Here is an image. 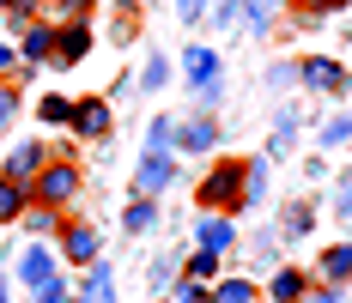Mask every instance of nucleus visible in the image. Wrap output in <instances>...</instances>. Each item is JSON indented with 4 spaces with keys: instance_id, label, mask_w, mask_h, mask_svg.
<instances>
[{
    "instance_id": "obj_3",
    "label": "nucleus",
    "mask_w": 352,
    "mask_h": 303,
    "mask_svg": "<svg viewBox=\"0 0 352 303\" xmlns=\"http://www.w3.org/2000/svg\"><path fill=\"white\" fill-rule=\"evenodd\" d=\"M298 79L310 85V91H322V98H346L352 91V73L334 61V55H304L298 61Z\"/></svg>"
},
{
    "instance_id": "obj_7",
    "label": "nucleus",
    "mask_w": 352,
    "mask_h": 303,
    "mask_svg": "<svg viewBox=\"0 0 352 303\" xmlns=\"http://www.w3.org/2000/svg\"><path fill=\"white\" fill-rule=\"evenodd\" d=\"M19 279H25L31 291H43V285L55 279V243H31V249L19 255Z\"/></svg>"
},
{
    "instance_id": "obj_30",
    "label": "nucleus",
    "mask_w": 352,
    "mask_h": 303,
    "mask_svg": "<svg viewBox=\"0 0 352 303\" xmlns=\"http://www.w3.org/2000/svg\"><path fill=\"white\" fill-rule=\"evenodd\" d=\"M6 73H19V49H12V43H0V79H6Z\"/></svg>"
},
{
    "instance_id": "obj_37",
    "label": "nucleus",
    "mask_w": 352,
    "mask_h": 303,
    "mask_svg": "<svg viewBox=\"0 0 352 303\" xmlns=\"http://www.w3.org/2000/svg\"><path fill=\"white\" fill-rule=\"evenodd\" d=\"M0 12H6V0H0Z\"/></svg>"
},
{
    "instance_id": "obj_6",
    "label": "nucleus",
    "mask_w": 352,
    "mask_h": 303,
    "mask_svg": "<svg viewBox=\"0 0 352 303\" xmlns=\"http://www.w3.org/2000/svg\"><path fill=\"white\" fill-rule=\"evenodd\" d=\"M55 249L67 255L73 267H91L98 261V225H61L55 231Z\"/></svg>"
},
{
    "instance_id": "obj_1",
    "label": "nucleus",
    "mask_w": 352,
    "mask_h": 303,
    "mask_svg": "<svg viewBox=\"0 0 352 303\" xmlns=\"http://www.w3.org/2000/svg\"><path fill=\"white\" fill-rule=\"evenodd\" d=\"M243 158H225V164H212L201 176V188H195V201L207 206V212H231V206H243Z\"/></svg>"
},
{
    "instance_id": "obj_25",
    "label": "nucleus",
    "mask_w": 352,
    "mask_h": 303,
    "mask_svg": "<svg viewBox=\"0 0 352 303\" xmlns=\"http://www.w3.org/2000/svg\"><path fill=\"white\" fill-rule=\"evenodd\" d=\"M346 139H352V115H340V122H328V128H322V146H328V152H340Z\"/></svg>"
},
{
    "instance_id": "obj_13",
    "label": "nucleus",
    "mask_w": 352,
    "mask_h": 303,
    "mask_svg": "<svg viewBox=\"0 0 352 303\" xmlns=\"http://www.w3.org/2000/svg\"><path fill=\"white\" fill-rule=\"evenodd\" d=\"M182 73H188V85H207V79H219V55H212L207 43H188V55H182Z\"/></svg>"
},
{
    "instance_id": "obj_5",
    "label": "nucleus",
    "mask_w": 352,
    "mask_h": 303,
    "mask_svg": "<svg viewBox=\"0 0 352 303\" xmlns=\"http://www.w3.org/2000/svg\"><path fill=\"white\" fill-rule=\"evenodd\" d=\"M109 122H116V115H109L104 98H79L67 128H73V139H109Z\"/></svg>"
},
{
    "instance_id": "obj_2",
    "label": "nucleus",
    "mask_w": 352,
    "mask_h": 303,
    "mask_svg": "<svg viewBox=\"0 0 352 303\" xmlns=\"http://www.w3.org/2000/svg\"><path fill=\"white\" fill-rule=\"evenodd\" d=\"M79 188H85V176H79V164H73V158H49V164L31 176V201L55 206V212H61V206H67Z\"/></svg>"
},
{
    "instance_id": "obj_24",
    "label": "nucleus",
    "mask_w": 352,
    "mask_h": 303,
    "mask_svg": "<svg viewBox=\"0 0 352 303\" xmlns=\"http://www.w3.org/2000/svg\"><path fill=\"white\" fill-rule=\"evenodd\" d=\"M176 146V122L164 115V122H152V139H146V152H170Z\"/></svg>"
},
{
    "instance_id": "obj_32",
    "label": "nucleus",
    "mask_w": 352,
    "mask_h": 303,
    "mask_svg": "<svg viewBox=\"0 0 352 303\" xmlns=\"http://www.w3.org/2000/svg\"><path fill=\"white\" fill-rule=\"evenodd\" d=\"M164 73H170L164 61H146V91H158V85H164Z\"/></svg>"
},
{
    "instance_id": "obj_18",
    "label": "nucleus",
    "mask_w": 352,
    "mask_h": 303,
    "mask_svg": "<svg viewBox=\"0 0 352 303\" xmlns=\"http://www.w3.org/2000/svg\"><path fill=\"white\" fill-rule=\"evenodd\" d=\"M25 206H31V188H25V182H12V176H0V225H12Z\"/></svg>"
},
{
    "instance_id": "obj_16",
    "label": "nucleus",
    "mask_w": 352,
    "mask_h": 303,
    "mask_svg": "<svg viewBox=\"0 0 352 303\" xmlns=\"http://www.w3.org/2000/svg\"><path fill=\"white\" fill-rule=\"evenodd\" d=\"M304 291H310V279H304L298 267H280V273H274V285H267V303H298Z\"/></svg>"
},
{
    "instance_id": "obj_20",
    "label": "nucleus",
    "mask_w": 352,
    "mask_h": 303,
    "mask_svg": "<svg viewBox=\"0 0 352 303\" xmlns=\"http://www.w3.org/2000/svg\"><path fill=\"white\" fill-rule=\"evenodd\" d=\"M36 115H43V128H61V122H73V103L61 91H49V98L36 103Z\"/></svg>"
},
{
    "instance_id": "obj_23",
    "label": "nucleus",
    "mask_w": 352,
    "mask_h": 303,
    "mask_svg": "<svg viewBox=\"0 0 352 303\" xmlns=\"http://www.w3.org/2000/svg\"><path fill=\"white\" fill-rule=\"evenodd\" d=\"M6 19L12 25H36L43 19V0H6Z\"/></svg>"
},
{
    "instance_id": "obj_19",
    "label": "nucleus",
    "mask_w": 352,
    "mask_h": 303,
    "mask_svg": "<svg viewBox=\"0 0 352 303\" xmlns=\"http://www.w3.org/2000/svg\"><path fill=\"white\" fill-rule=\"evenodd\" d=\"M207 291H212V303H261V291L249 279H212Z\"/></svg>"
},
{
    "instance_id": "obj_35",
    "label": "nucleus",
    "mask_w": 352,
    "mask_h": 303,
    "mask_svg": "<svg viewBox=\"0 0 352 303\" xmlns=\"http://www.w3.org/2000/svg\"><path fill=\"white\" fill-rule=\"evenodd\" d=\"M340 212H346V218H352V188H346V194H340Z\"/></svg>"
},
{
    "instance_id": "obj_9",
    "label": "nucleus",
    "mask_w": 352,
    "mask_h": 303,
    "mask_svg": "<svg viewBox=\"0 0 352 303\" xmlns=\"http://www.w3.org/2000/svg\"><path fill=\"white\" fill-rule=\"evenodd\" d=\"M19 61H31V67H43V61H55V25H25V36H19Z\"/></svg>"
},
{
    "instance_id": "obj_28",
    "label": "nucleus",
    "mask_w": 352,
    "mask_h": 303,
    "mask_svg": "<svg viewBox=\"0 0 352 303\" xmlns=\"http://www.w3.org/2000/svg\"><path fill=\"white\" fill-rule=\"evenodd\" d=\"M182 303H212V291L201 285V279H182Z\"/></svg>"
},
{
    "instance_id": "obj_8",
    "label": "nucleus",
    "mask_w": 352,
    "mask_h": 303,
    "mask_svg": "<svg viewBox=\"0 0 352 303\" xmlns=\"http://www.w3.org/2000/svg\"><path fill=\"white\" fill-rule=\"evenodd\" d=\"M43 164H49V139H25V146L6 158V170H0V176H12V182H25V188H31V176H36Z\"/></svg>"
},
{
    "instance_id": "obj_31",
    "label": "nucleus",
    "mask_w": 352,
    "mask_h": 303,
    "mask_svg": "<svg viewBox=\"0 0 352 303\" xmlns=\"http://www.w3.org/2000/svg\"><path fill=\"white\" fill-rule=\"evenodd\" d=\"M55 6H61V12H67V19H85V12H91V6H98V0H55Z\"/></svg>"
},
{
    "instance_id": "obj_14",
    "label": "nucleus",
    "mask_w": 352,
    "mask_h": 303,
    "mask_svg": "<svg viewBox=\"0 0 352 303\" xmlns=\"http://www.w3.org/2000/svg\"><path fill=\"white\" fill-rule=\"evenodd\" d=\"M322 285H346L352 279V243H334V249H322Z\"/></svg>"
},
{
    "instance_id": "obj_27",
    "label": "nucleus",
    "mask_w": 352,
    "mask_h": 303,
    "mask_svg": "<svg viewBox=\"0 0 352 303\" xmlns=\"http://www.w3.org/2000/svg\"><path fill=\"white\" fill-rule=\"evenodd\" d=\"M36 303H73V298H67V285H61V273H55V279L36 291Z\"/></svg>"
},
{
    "instance_id": "obj_34",
    "label": "nucleus",
    "mask_w": 352,
    "mask_h": 303,
    "mask_svg": "<svg viewBox=\"0 0 352 303\" xmlns=\"http://www.w3.org/2000/svg\"><path fill=\"white\" fill-rule=\"evenodd\" d=\"M298 303H340V291H304Z\"/></svg>"
},
{
    "instance_id": "obj_17",
    "label": "nucleus",
    "mask_w": 352,
    "mask_h": 303,
    "mask_svg": "<svg viewBox=\"0 0 352 303\" xmlns=\"http://www.w3.org/2000/svg\"><path fill=\"white\" fill-rule=\"evenodd\" d=\"M212 139H219V134H212L207 115H195V122H176V146H182V152H207Z\"/></svg>"
},
{
    "instance_id": "obj_10",
    "label": "nucleus",
    "mask_w": 352,
    "mask_h": 303,
    "mask_svg": "<svg viewBox=\"0 0 352 303\" xmlns=\"http://www.w3.org/2000/svg\"><path fill=\"white\" fill-rule=\"evenodd\" d=\"M170 176H176L170 152H146V158H140V176H134V188H140V194H158V188H170Z\"/></svg>"
},
{
    "instance_id": "obj_15",
    "label": "nucleus",
    "mask_w": 352,
    "mask_h": 303,
    "mask_svg": "<svg viewBox=\"0 0 352 303\" xmlns=\"http://www.w3.org/2000/svg\"><path fill=\"white\" fill-rule=\"evenodd\" d=\"M195 236H201V249H207V255H225L237 231H231V218H225V212H212V218H201V231H195Z\"/></svg>"
},
{
    "instance_id": "obj_36",
    "label": "nucleus",
    "mask_w": 352,
    "mask_h": 303,
    "mask_svg": "<svg viewBox=\"0 0 352 303\" xmlns=\"http://www.w3.org/2000/svg\"><path fill=\"white\" fill-rule=\"evenodd\" d=\"M0 303H6V279H0Z\"/></svg>"
},
{
    "instance_id": "obj_33",
    "label": "nucleus",
    "mask_w": 352,
    "mask_h": 303,
    "mask_svg": "<svg viewBox=\"0 0 352 303\" xmlns=\"http://www.w3.org/2000/svg\"><path fill=\"white\" fill-rule=\"evenodd\" d=\"M176 12H182V19H188V25H195V19H201V12H207V0H176Z\"/></svg>"
},
{
    "instance_id": "obj_26",
    "label": "nucleus",
    "mask_w": 352,
    "mask_h": 303,
    "mask_svg": "<svg viewBox=\"0 0 352 303\" xmlns=\"http://www.w3.org/2000/svg\"><path fill=\"white\" fill-rule=\"evenodd\" d=\"M298 12H310V19H328V12H346V0H298Z\"/></svg>"
},
{
    "instance_id": "obj_11",
    "label": "nucleus",
    "mask_w": 352,
    "mask_h": 303,
    "mask_svg": "<svg viewBox=\"0 0 352 303\" xmlns=\"http://www.w3.org/2000/svg\"><path fill=\"white\" fill-rule=\"evenodd\" d=\"M79 303H116V273H109L104 255H98V261H91V273H85V285H79Z\"/></svg>"
},
{
    "instance_id": "obj_4",
    "label": "nucleus",
    "mask_w": 352,
    "mask_h": 303,
    "mask_svg": "<svg viewBox=\"0 0 352 303\" xmlns=\"http://www.w3.org/2000/svg\"><path fill=\"white\" fill-rule=\"evenodd\" d=\"M91 25L85 19H67V25H55V67H79L85 55H91Z\"/></svg>"
},
{
    "instance_id": "obj_12",
    "label": "nucleus",
    "mask_w": 352,
    "mask_h": 303,
    "mask_svg": "<svg viewBox=\"0 0 352 303\" xmlns=\"http://www.w3.org/2000/svg\"><path fill=\"white\" fill-rule=\"evenodd\" d=\"M19 225H25L36 243H55V231H61V212H55V206H43V201H31L25 212H19Z\"/></svg>"
},
{
    "instance_id": "obj_38",
    "label": "nucleus",
    "mask_w": 352,
    "mask_h": 303,
    "mask_svg": "<svg viewBox=\"0 0 352 303\" xmlns=\"http://www.w3.org/2000/svg\"><path fill=\"white\" fill-rule=\"evenodd\" d=\"M134 6H146V0H134Z\"/></svg>"
},
{
    "instance_id": "obj_29",
    "label": "nucleus",
    "mask_w": 352,
    "mask_h": 303,
    "mask_svg": "<svg viewBox=\"0 0 352 303\" xmlns=\"http://www.w3.org/2000/svg\"><path fill=\"white\" fill-rule=\"evenodd\" d=\"M12 115H19V98H12V91H6V85H0V128H6V122H12Z\"/></svg>"
},
{
    "instance_id": "obj_22",
    "label": "nucleus",
    "mask_w": 352,
    "mask_h": 303,
    "mask_svg": "<svg viewBox=\"0 0 352 303\" xmlns=\"http://www.w3.org/2000/svg\"><path fill=\"white\" fill-rule=\"evenodd\" d=\"M152 218H158V212H152V194H140V201L128 206V218H122V225H128V236H146V231H152Z\"/></svg>"
},
{
    "instance_id": "obj_21",
    "label": "nucleus",
    "mask_w": 352,
    "mask_h": 303,
    "mask_svg": "<svg viewBox=\"0 0 352 303\" xmlns=\"http://www.w3.org/2000/svg\"><path fill=\"white\" fill-rule=\"evenodd\" d=\"M182 279H201V285H212V279H219V255L195 249V255H188V267H182Z\"/></svg>"
},
{
    "instance_id": "obj_39",
    "label": "nucleus",
    "mask_w": 352,
    "mask_h": 303,
    "mask_svg": "<svg viewBox=\"0 0 352 303\" xmlns=\"http://www.w3.org/2000/svg\"><path fill=\"white\" fill-rule=\"evenodd\" d=\"M43 6H49V0H43Z\"/></svg>"
}]
</instances>
